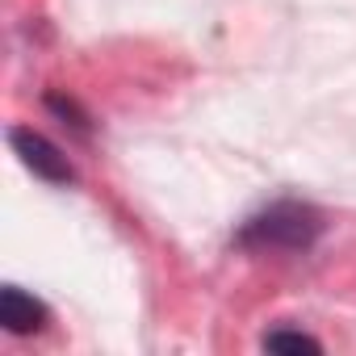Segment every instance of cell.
<instances>
[{
	"mask_svg": "<svg viewBox=\"0 0 356 356\" xmlns=\"http://www.w3.org/2000/svg\"><path fill=\"white\" fill-rule=\"evenodd\" d=\"M47 105H51V109H55L63 122L72 118V126H76L80 134H88V113H80V105H76V101H63V97H47Z\"/></svg>",
	"mask_w": 356,
	"mask_h": 356,
	"instance_id": "cell-5",
	"label": "cell"
},
{
	"mask_svg": "<svg viewBox=\"0 0 356 356\" xmlns=\"http://www.w3.org/2000/svg\"><path fill=\"white\" fill-rule=\"evenodd\" d=\"M323 235V218L318 210L302 206V202H277L268 210H260L256 218L243 222L239 243L243 248H281V252H306L314 239Z\"/></svg>",
	"mask_w": 356,
	"mask_h": 356,
	"instance_id": "cell-1",
	"label": "cell"
},
{
	"mask_svg": "<svg viewBox=\"0 0 356 356\" xmlns=\"http://www.w3.org/2000/svg\"><path fill=\"white\" fill-rule=\"evenodd\" d=\"M9 143H13V151L22 155V163L38 176V181H47V185H72L76 181V168L67 163V155L47 134H38L30 126H13L9 130Z\"/></svg>",
	"mask_w": 356,
	"mask_h": 356,
	"instance_id": "cell-2",
	"label": "cell"
},
{
	"mask_svg": "<svg viewBox=\"0 0 356 356\" xmlns=\"http://www.w3.org/2000/svg\"><path fill=\"white\" fill-rule=\"evenodd\" d=\"M264 348L268 352H323V343L314 335H306V331H268Z\"/></svg>",
	"mask_w": 356,
	"mask_h": 356,
	"instance_id": "cell-4",
	"label": "cell"
},
{
	"mask_svg": "<svg viewBox=\"0 0 356 356\" xmlns=\"http://www.w3.org/2000/svg\"><path fill=\"white\" fill-rule=\"evenodd\" d=\"M0 323H5V331H13V335H34V331H42L51 323V310L34 293H26L17 285H5L0 289Z\"/></svg>",
	"mask_w": 356,
	"mask_h": 356,
	"instance_id": "cell-3",
	"label": "cell"
}]
</instances>
